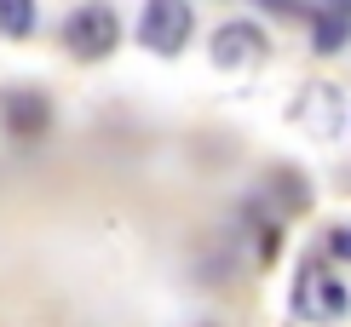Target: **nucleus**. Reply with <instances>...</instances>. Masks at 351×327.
Here are the masks:
<instances>
[{
    "label": "nucleus",
    "instance_id": "nucleus-7",
    "mask_svg": "<svg viewBox=\"0 0 351 327\" xmlns=\"http://www.w3.org/2000/svg\"><path fill=\"white\" fill-rule=\"evenodd\" d=\"M35 0H0V40H29L35 35Z\"/></svg>",
    "mask_w": 351,
    "mask_h": 327
},
{
    "label": "nucleus",
    "instance_id": "nucleus-10",
    "mask_svg": "<svg viewBox=\"0 0 351 327\" xmlns=\"http://www.w3.org/2000/svg\"><path fill=\"white\" fill-rule=\"evenodd\" d=\"M202 327H219V322H202Z\"/></svg>",
    "mask_w": 351,
    "mask_h": 327
},
{
    "label": "nucleus",
    "instance_id": "nucleus-4",
    "mask_svg": "<svg viewBox=\"0 0 351 327\" xmlns=\"http://www.w3.org/2000/svg\"><path fill=\"white\" fill-rule=\"evenodd\" d=\"M208 52H213V64H219V69H254V64H265L271 40H265V29H259V23L230 18V23H219V29H213Z\"/></svg>",
    "mask_w": 351,
    "mask_h": 327
},
{
    "label": "nucleus",
    "instance_id": "nucleus-8",
    "mask_svg": "<svg viewBox=\"0 0 351 327\" xmlns=\"http://www.w3.org/2000/svg\"><path fill=\"white\" fill-rule=\"evenodd\" d=\"M328 241H334V252H340V259H351V230H334Z\"/></svg>",
    "mask_w": 351,
    "mask_h": 327
},
{
    "label": "nucleus",
    "instance_id": "nucleus-2",
    "mask_svg": "<svg viewBox=\"0 0 351 327\" xmlns=\"http://www.w3.org/2000/svg\"><path fill=\"white\" fill-rule=\"evenodd\" d=\"M196 35V6L190 0H144L138 6V47L156 57H179Z\"/></svg>",
    "mask_w": 351,
    "mask_h": 327
},
{
    "label": "nucleus",
    "instance_id": "nucleus-9",
    "mask_svg": "<svg viewBox=\"0 0 351 327\" xmlns=\"http://www.w3.org/2000/svg\"><path fill=\"white\" fill-rule=\"evenodd\" d=\"M323 6H346V12H351V0H323Z\"/></svg>",
    "mask_w": 351,
    "mask_h": 327
},
{
    "label": "nucleus",
    "instance_id": "nucleus-3",
    "mask_svg": "<svg viewBox=\"0 0 351 327\" xmlns=\"http://www.w3.org/2000/svg\"><path fill=\"white\" fill-rule=\"evenodd\" d=\"M0 127L18 144L47 138L52 132V98L40 92V86H6V92H0Z\"/></svg>",
    "mask_w": 351,
    "mask_h": 327
},
{
    "label": "nucleus",
    "instance_id": "nucleus-6",
    "mask_svg": "<svg viewBox=\"0 0 351 327\" xmlns=\"http://www.w3.org/2000/svg\"><path fill=\"white\" fill-rule=\"evenodd\" d=\"M311 40H317V52L346 47V40H351V12L346 6H323V12H317V23H311Z\"/></svg>",
    "mask_w": 351,
    "mask_h": 327
},
{
    "label": "nucleus",
    "instance_id": "nucleus-1",
    "mask_svg": "<svg viewBox=\"0 0 351 327\" xmlns=\"http://www.w3.org/2000/svg\"><path fill=\"white\" fill-rule=\"evenodd\" d=\"M121 47V18H115L110 0H86L64 18V52L81 57V64H104V57Z\"/></svg>",
    "mask_w": 351,
    "mask_h": 327
},
{
    "label": "nucleus",
    "instance_id": "nucleus-5",
    "mask_svg": "<svg viewBox=\"0 0 351 327\" xmlns=\"http://www.w3.org/2000/svg\"><path fill=\"white\" fill-rule=\"evenodd\" d=\"M300 310H305V316H340V310H346V287H340V281H334L328 270H305V281H300Z\"/></svg>",
    "mask_w": 351,
    "mask_h": 327
}]
</instances>
